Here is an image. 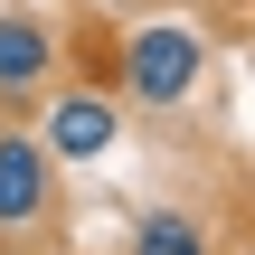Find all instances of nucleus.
I'll return each instance as SVG.
<instances>
[{"mask_svg": "<svg viewBox=\"0 0 255 255\" xmlns=\"http://www.w3.org/2000/svg\"><path fill=\"white\" fill-rule=\"evenodd\" d=\"M199 66H208L199 28H180V19H132V28H123V95H142V104H189Z\"/></svg>", "mask_w": 255, "mask_h": 255, "instance_id": "f257e3e1", "label": "nucleus"}, {"mask_svg": "<svg viewBox=\"0 0 255 255\" xmlns=\"http://www.w3.org/2000/svg\"><path fill=\"white\" fill-rule=\"evenodd\" d=\"M57 151L38 132H0V237H47L57 227Z\"/></svg>", "mask_w": 255, "mask_h": 255, "instance_id": "f03ea898", "label": "nucleus"}, {"mask_svg": "<svg viewBox=\"0 0 255 255\" xmlns=\"http://www.w3.org/2000/svg\"><path fill=\"white\" fill-rule=\"evenodd\" d=\"M114 132H123V123H114V104H104V95H85V85H76V95H47V114H38V142L57 151V170L104 161V151H114Z\"/></svg>", "mask_w": 255, "mask_h": 255, "instance_id": "7ed1b4c3", "label": "nucleus"}, {"mask_svg": "<svg viewBox=\"0 0 255 255\" xmlns=\"http://www.w3.org/2000/svg\"><path fill=\"white\" fill-rule=\"evenodd\" d=\"M57 76V38L28 9H0V95H38Z\"/></svg>", "mask_w": 255, "mask_h": 255, "instance_id": "20e7f679", "label": "nucleus"}, {"mask_svg": "<svg viewBox=\"0 0 255 255\" xmlns=\"http://www.w3.org/2000/svg\"><path fill=\"white\" fill-rule=\"evenodd\" d=\"M132 255H218V246H208V227H199V218H180V208H151V218L132 227Z\"/></svg>", "mask_w": 255, "mask_h": 255, "instance_id": "39448f33", "label": "nucleus"}, {"mask_svg": "<svg viewBox=\"0 0 255 255\" xmlns=\"http://www.w3.org/2000/svg\"><path fill=\"white\" fill-rule=\"evenodd\" d=\"M47 255H76V246H47Z\"/></svg>", "mask_w": 255, "mask_h": 255, "instance_id": "423d86ee", "label": "nucleus"}]
</instances>
